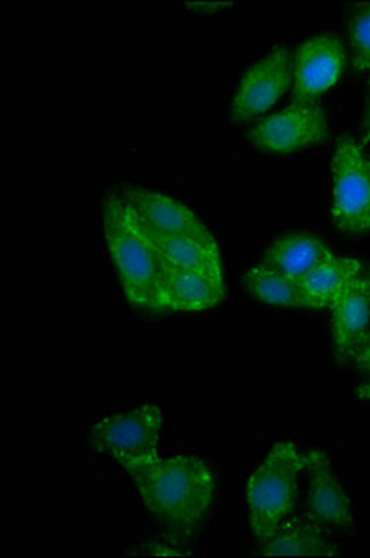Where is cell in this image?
Returning a JSON list of instances; mask_svg holds the SVG:
<instances>
[{"mask_svg": "<svg viewBox=\"0 0 370 558\" xmlns=\"http://www.w3.org/2000/svg\"><path fill=\"white\" fill-rule=\"evenodd\" d=\"M293 88V52L287 44H278L244 73L233 99L236 123H251Z\"/></svg>", "mask_w": 370, "mask_h": 558, "instance_id": "52a82bcc", "label": "cell"}, {"mask_svg": "<svg viewBox=\"0 0 370 558\" xmlns=\"http://www.w3.org/2000/svg\"><path fill=\"white\" fill-rule=\"evenodd\" d=\"M361 146L370 144V76H369V97H367V108H365L363 125H361Z\"/></svg>", "mask_w": 370, "mask_h": 558, "instance_id": "44dd1931", "label": "cell"}, {"mask_svg": "<svg viewBox=\"0 0 370 558\" xmlns=\"http://www.w3.org/2000/svg\"><path fill=\"white\" fill-rule=\"evenodd\" d=\"M330 136L328 112L320 102H291L280 112L267 116L249 129L248 140L264 153L291 155L319 146Z\"/></svg>", "mask_w": 370, "mask_h": 558, "instance_id": "8992f818", "label": "cell"}, {"mask_svg": "<svg viewBox=\"0 0 370 558\" xmlns=\"http://www.w3.org/2000/svg\"><path fill=\"white\" fill-rule=\"evenodd\" d=\"M351 362L356 363L361 368V373H365L370 378V328L367 331V336L363 337V341L359 344L358 350H356Z\"/></svg>", "mask_w": 370, "mask_h": 558, "instance_id": "ffe728a7", "label": "cell"}, {"mask_svg": "<svg viewBox=\"0 0 370 558\" xmlns=\"http://www.w3.org/2000/svg\"><path fill=\"white\" fill-rule=\"evenodd\" d=\"M162 428V410L155 404H144L96 423L91 428V447L114 460L122 470L159 462Z\"/></svg>", "mask_w": 370, "mask_h": 558, "instance_id": "277c9868", "label": "cell"}, {"mask_svg": "<svg viewBox=\"0 0 370 558\" xmlns=\"http://www.w3.org/2000/svg\"><path fill=\"white\" fill-rule=\"evenodd\" d=\"M147 512L168 533L190 538L211 514L217 476L211 465L194 454L160 458L159 462L128 465Z\"/></svg>", "mask_w": 370, "mask_h": 558, "instance_id": "6da1fadb", "label": "cell"}, {"mask_svg": "<svg viewBox=\"0 0 370 558\" xmlns=\"http://www.w3.org/2000/svg\"><path fill=\"white\" fill-rule=\"evenodd\" d=\"M162 302L166 313L209 312L225 299L224 272L162 268Z\"/></svg>", "mask_w": 370, "mask_h": 558, "instance_id": "8fae6325", "label": "cell"}, {"mask_svg": "<svg viewBox=\"0 0 370 558\" xmlns=\"http://www.w3.org/2000/svg\"><path fill=\"white\" fill-rule=\"evenodd\" d=\"M333 223L348 235L370 233V157L361 142L337 140L332 157Z\"/></svg>", "mask_w": 370, "mask_h": 558, "instance_id": "5b68a950", "label": "cell"}, {"mask_svg": "<svg viewBox=\"0 0 370 558\" xmlns=\"http://www.w3.org/2000/svg\"><path fill=\"white\" fill-rule=\"evenodd\" d=\"M359 399L361 400H370V380L365 384V386L359 387L358 391H356Z\"/></svg>", "mask_w": 370, "mask_h": 558, "instance_id": "7402d4cb", "label": "cell"}, {"mask_svg": "<svg viewBox=\"0 0 370 558\" xmlns=\"http://www.w3.org/2000/svg\"><path fill=\"white\" fill-rule=\"evenodd\" d=\"M306 473V454L294 441H280L262 458L246 484L249 526L261 544L294 514Z\"/></svg>", "mask_w": 370, "mask_h": 558, "instance_id": "3957f363", "label": "cell"}, {"mask_svg": "<svg viewBox=\"0 0 370 558\" xmlns=\"http://www.w3.org/2000/svg\"><path fill=\"white\" fill-rule=\"evenodd\" d=\"M361 272V263L354 257L330 255L313 272L301 281L306 310L322 312L332 310L338 296L350 286L351 279Z\"/></svg>", "mask_w": 370, "mask_h": 558, "instance_id": "2e32d148", "label": "cell"}, {"mask_svg": "<svg viewBox=\"0 0 370 558\" xmlns=\"http://www.w3.org/2000/svg\"><path fill=\"white\" fill-rule=\"evenodd\" d=\"M346 49L335 34H317L293 52L291 99L298 105H314L345 73Z\"/></svg>", "mask_w": 370, "mask_h": 558, "instance_id": "ba28073f", "label": "cell"}, {"mask_svg": "<svg viewBox=\"0 0 370 558\" xmlns=\"http://www.w3.org/2000/svg\"><path fill=\"white\" fill-rule=\"evenodd\" d=\"M244 287L248 289L249 294H254L256 299L262 300L267 304L306 310L301 283L283 276V274L274 272L270 268H264L262 265L249 268L244 276Z\"/></svg>", "mask_w": 370, "mask_h": 558, "instance_id": "e0dca14e", "label": "cell"}, {"mask_svg": "<svg viewBox=\"0 0 370 558\" xmlns=\"http://www.w3.org/2000/svg\"><path fill=\"white\" fill-rule=\"evenodd\" d=\"M118 196L127 204L128 209L144 223L147 229H153L166 235L212 236L209 228L192 213L185 204L162 194L149 191L138 184H123Z\"/></svg>", "mask_w": 370, "mask_h": 558, "instance_id": "30bf717a", "label": "cell"}, {"mask_svg": "<svg viewBox=\"0 0 370 558\" xmlns=\"http://www.w3.org/2000/svg\"><path fill=\"white\" fill-rule=\"evenodd\" d=\"M306 514L325 531H350L354 507L350 495L333 470L332 458L320 449L306 452Z\"/></svg>", "mask_w": 370, "mask_h": 558, "instance_id": "9c48e42d", "label": "cell"}, {"mask_svg": "<svg viewBox=\"0 0 370 558\" xmlns=\"http://www.w3.org/2000/svg\"><path fill=\"white\" fill-rule=\"evenodd\" d=\"M138 220V218H136ZM140 223V222H138ZM162 268L224 272V259L214 236L166 235L140 223Z\"/></svg>", "mask_w": 370, "mask_h": 558, "instance_id": "4fadbf2b", "label": "cell"}, {"mask_svg": "<svg viewBox=\"0 0 370 558\" xmlns=\"http://www.w3.org/2000/svg\"><path fill=\"white\" fill-rule=\"evenodd\" d=\"M370 328V294L363 270L332 305L333 350L341 363L354 360V354Z\"/></svg>", "mask_w": 370, "mask_h": 558, "instance_id": "7c38bea8", "label": "cell"}, {"mask_svg": "<svg viewBox=\"0 0 370 558\" xmlns=\"http://www.w3.org/2000/svg\"><path fill=\"white\" fill-rule=\"evenodd\" d=\"M330 255L332 247L313 233L288 231L270 244L261 265L301 283Z\"/></svg>", "mask_w": 370, "mask_h": 558, "instance_id": "5bb4252c", "label": "cell"}, {"mask_svg": "<svg viewBox=\"0 0 370 558\" xmlns=\"http://www.w3.org/2000/svg\"><path fill=\"white\" fill-rule=\"evenodd\" d=\"M365 279H367V287H369V294H370V270H369V272L365 274Z\"/></svg>", "mask_w": 370, "mask_h": 558, "instance_id": "603a6c76", "label": "cell"}, {"mask_svg": "<svg viewBox=\"0 0 370 558\" xmlns=\"http://www.w3.org/2000/svg\"><path fill=\"white\" fill-rule=\"evenodd\" d=\"M185 7L192 12L218 13L235 8L236 2H230V0H196V2H185Z\"/></svg>", "mask_w": 370, "mask_h": 558, "instance_id": "d6986e66", "label": "cell"}, {"mask_svg": "<svg viewBox=\"0 0 370 558\" xmlns=\"http://www.w3.org/2000/svg\"><path fill=\"white\" fill-rule=\"evenodd\" d=\"M102 236L128 302L146 313H166L162 302V265L140 223L118 192L102 205Z\"/></svg>", "mask_w": 370, "mask_h": 558, "instance_id": "7a4b0ae2", "label": "cell"}, {"mask_svg": "<svg viewBox=\"0 0 370 558\" xmlns=\"http://www.w3.org/2000/svg\"><path fill=\"white\" fill-rule=\"evenodd\" d=\"M325 533L309 515L293 514L259 544V553L262 557H341V549Z\"/></svg>", "mask_w": 370, "mask_h": 558, "instance_id": "9a60e30c", "label": "cell"}, {"mask_svg": "<svg viewBox=\"0 0 370 558\" xmlns=\"http://www.w3.org/2000/svg\"><path fill=\"white\" fill-rule=\"evenodd\" d=\"M348 44L351 64L358 71H370V0L354 2L348 13Z\"/></svg>", "mask_w": 370, "mask_h": 558, "instance_id": "ac0fdd59", "label": "cell"}]
</instances>
